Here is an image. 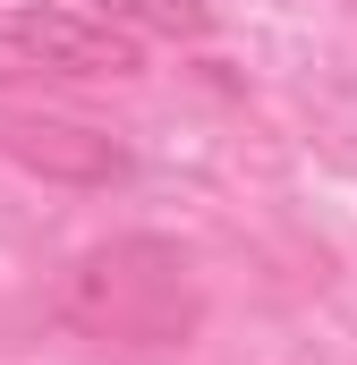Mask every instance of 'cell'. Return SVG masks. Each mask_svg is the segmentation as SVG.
I'll use <instances>...</instances> for the list:
<instances>
[{"instance_id": "6da1fadb", "label": "cell", "mask_w": 357, "mask_h": 365, "mask_svg": "<svg viewBox=\"0 0 357 365\" xmlns=\"http://www.w3.org/2000/svg\"><path fill=\"white\" fill-rule=\"evenodd\" d=\"M60 323L102 349H187L204 323V280L178 238L128 230L86 247L60 280Z\"/></svg>"}, {"instance_id": "7a4b0ae2", "label": "cell", "mask_w": 357, "mask_h": 365, "mask_svg": "<svg viewBox=\"0 0 357 365\" xmlns=\"http://www.w3.org/2000/svg\"><path fill=\"white\" fill-rule=\"evenodd\" d=\"M0 153L17 170L51 187H111L128 179V153L102 136V128H77V119H0Z\"/></svg>"}, {"instance_id": "277c9868", "label": "cell", "mask_w": 357, "mask_h": 365, "mask_svg": "<svg viewBox=\"0 0 357 365\" xmlns=\"http://www.w3.org/2000/svg\"><path fill=\"white\" fill-rule=\"evenodd\" d=\"M102 26H119L136 43V34H204L213 17L196 0H102Z\"/></svg>"}, {"instance_id": "5b68a950", "label": "cell", "mask_w": 357, "mask_h": 365, "mask_svg": "<svg viewBox=\"0 0 357 365\" xmlns=\"http://www.w3.org/2000/svg\"><path fill=\"white\" fill-rule=\"evenodd\" d=\"M34 77H43V60H34L26 26H17V17H0V86H34Z\"/></svg>"}, {"instance_id": "3957f363", "label": "cell", "mask_w": 357, "mask_h": 365, "mask_svg": "<svg viewBox=\"0 0 357 365\" xmlns=\"http://www.w3.org/2000/svg\"><path fill=\"white\" fill-rule=\"evenodd\" d=\"M43 77H128L136 68V43L102 17H77V9H17Z\"/></svg>"}]
</instances>
